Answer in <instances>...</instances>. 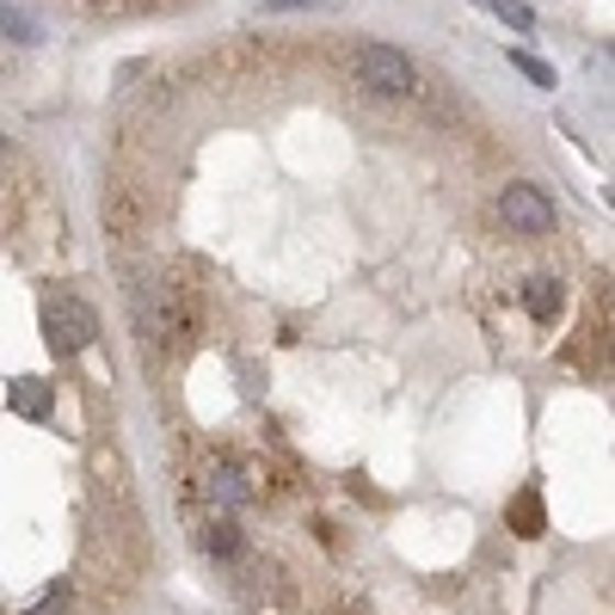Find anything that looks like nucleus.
Here are the masks:
<instances>
[{
  "mask_svg": "<svg viewBox=\"0 0 615 615\" xmlns=\"http://www.w3.org/2000/svg\"><path fill=\"white\" fill-rule=\"evenodd\" d=\"M351 75H357V87H369L376 99H406V92L418 87V68L400 56L394 44H364L351 56Z\"/></svg>",
  "mask_w": 615,
  "mask_h": 615,
  "instance_id": "f257e3e1",
  "label": "nucleus"
},
{
  "mask_svg": "<svg viewBox=\"0 0 615 615\" xmlns=\"http://www.w3.org/2000/svg\"><path fill=\"white\" fill-rule=\"evenodd\" d=\"M44 333H49V345H56L62 357H75L99 338V314H92L80 295H56V302H44Z\"/></svg>",
  "mask_w": 615,
  "mask_h": 615,
  "instance_id": "f03ea898",
  "label": "nucleus"
},
{
  "mask_svg": "<svg viewBox=\"0 0 615 615\" xmlns=\"http://www.w3.org/2000/svg\"><path fill=\"white\" fill-rule=\"evenodd\" d=\"M499 222H505L511 234L541 241V234H554V203L541 198L536 185H505V198H499Z\"/></svg>",
  "mask_w": 615,
  "mask_h": 615,
  "instance_id": "7ed1b4c3",
  "label": "nucleus"
},
{
  "mask_svg": "<svg viewBox=\"0 0 615 615\" xmlns=\"http://www.w3.org/2000/svg\"><path fill=\"white\" fill-rule=\"evenodd\" d=\"M203 492H210V505H246V499H253V474H246L241 461H228V456H210L203 461Z\"/></svg>",
  "mask_w": 615,
  "mask_h": 615,
  "instance_id": "20e7f679",
  "label": "nucleus"
},
{
  "mask_svg": "<svg viewBox=\"0 0 615 615\" xmlns=\"http://www.w3.org/2000/svg\"><path fill=\"white\" fill-rule=\"evenodd\" d=\"M198 548H203V554H215V560H234V554L246 548V536H241V523H234V517H203Z\"/></svg>",
  "mask_w": 615,
  "mask_h": 615,
  "instance_id": "39448f33",
  "label": "nucleus"
},
{
  "mask_svg": "<svg viewBox=\"0 0 615 615\" xmlns=\"http://www.w3.org/2000/svg\"><path fill=\"white\" fill-rule=\"evenodd\" d=\"M560 302H567V290H560V277H529V283H523V308H529V314H536L541 326H554Z\"/></svg>",
  "mask_w": 615,
  "mask_h": 615,
  "instance_id": "423d86ee",
  "label": "nucleus"
},
{
  "mask_svg": "<svg viewBox=\"0 0 615 615\" xmlns=\"http://www.w3.org/2000/svg\"><path fill=\"white\" fill-rule=\"evenodd\" d=\"M105 228L118 234V241H130V234L142 228V203L130 198L123 185H111V191H105Z\"/></svg>",
  "mask_w": 615,
  "mask_h": 615,
  "instance_id": "0eeeda50",
  "label": "nucleus"
},
{
  "mask_svg": "<svg viewBox=\"0 0 615 615\" xmlns=\"http://www.w3.org/2000/svg\"><path fill=\"white\" fill-rule=\"evenodd\" d=\"M13 413L19 418H49V382H37V376L13 382Z\"/></svg>",
  "mask_w": 615,
  "mask_h": 615,
  "instance_id": "6e6552de",
  "label": "nucleus"
},
{
  "mask_svg": "<svg viewBox=\"0 0 615 615\" xmlns=\"http://www.w3.org/2000/svg\"><path fill=\"white\" fill-rule=\"evenodd\" d=\"M511 523H517V536H541V499L536 492H523L517 505H511Z\"/></svg>",
  "mask_w": 615,
  "mask_h": 615,
  "instance_id": "1a4fd4ad",
  "label": "nucleus"
},
{
  "mask_svg": "<svg viewBox=\"0 0 615 615\" xmlns=\"http://www.w3.org/2000/svg\"><path fill=\"white\" fill-rule=\"evenodd\" d=\"M68 603H75V597H68V584H49V591H44L37 603H31L25 615H68Z\"/></svg>",
  "mask_w": 615,
  "mask_h": 615,
  "instance_id": "9d476101",
  "label": "nucleus"
},
{
  "mask_svg": "<svg viewBox=\"0 0 615 615\" xmlns=\"http://www.w3.org/2000/svg\"><path fill=\"white\" fill-rule=\"evenodd\" d=\"M511 62H517V68H523V75H529V80H536V87H554V68H548V62L523 56V49H517V56H511Z\"/></svg>",
  "mask_w": 615,
  "mask_h": 615,
  "instance_id": "9b49d317",
  "label": "nucleus"
},
{
  "mask_svg": "<svg viewBox=\"0 0 615 615\" xmlns=\"http://www.w3.org/2000/svg\"><path fill=\"white\" fill-rule=\"evenodd\" d=\"M487 7H499V13H505L517 31H529V7H523V0H487Z\"/></svg>",
  "mask_w": 615,
  "mask_h": 615,
  "instance_id": "f8f14e48",
  "label": "nucleus"
},
{
  "mask_svg": "<svg viewBox=\"0 0 615 615\" xmlns=\"http://www.w3.org/2000/svg\"><path fill=\"white\" fill-rule=\"evenodd\" d=\"M295 7H321V0H265V13H295Z\"/></svg>",
  "mask_w": 615,
  "mask_h": 615,
  "instance_id": "ddd939ff",
  "label": "nucleus"
},
{
  "mask_svg": "<svg viewBox=\"0 0 615 615\" xmlns=\"http://www.w3.org/2000/svg\"><path fill=\"white\" fill-rule=\"evenodd\" d=\"M0 154H7V136H0Z\"/></svg>",
  "mask_w": 615,
  "mask_h": 615,
  "instance_id": "4468645a",
  "label": "nucleus"
}]
</instances>
